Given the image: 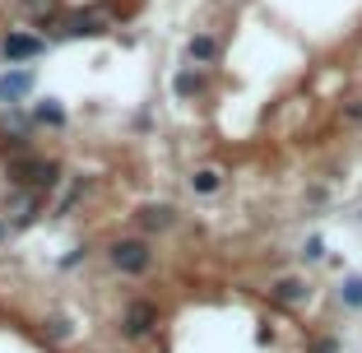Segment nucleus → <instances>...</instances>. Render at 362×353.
<instances>
[{"label":"nucleus","instance_id":"dca6fc26","mask_svg":"<svg viewBox=\"0 0 362 353\" xmlns=\"http://www.w3.org/2000/svg\"><path fill=\"white\" fill-rule=\"evenodd\" d=\"M47 335H52V340H65V335H70V325H65L61 316H52V321H47Z\"/></svg>","mask_w":362,"mask_h":353},{"label":"nucleus","instance_id":"1a4fd4ad","mask_svg":"<svg viewBox=\"0 0 362 353\" xmlns=\"http://www.w3.org/2000/svg\"><path fill=\"white\" fill-rule=\"evenodd\" d=\"M269 298L274 302H284V307H298L302 298H307V284H302V279H274V284H269Z\"/></svg>","mask_w":362,"mask_h":353},{"label":"nucleus","instance_id":"f3484780","mask_svg":"<svg viewBox=\"0 0 362 353\" xmlns=\"http://www.w3.org/2000/svg\"><path fill=\"white\" fill-rule=\"evenodd\" d=\"M344 121H353V126H358V121H362V103H349V108H344Z\"/></svg>","mask_w":362,"mask_h":353},{"label":"nucleus","instance_id":"6e6552de","mask_svg":"<svg viewBox=\"0 0 362 353\" xmlns=\"http://www.w3.org/2000/svg\"><path fill=\"white\" fill-rule=\"evenodd\" d=\"M177 224V209H172V204H144V209H139V228H144V233H163V228H172Z\"/></svg>","mask_w":362,"mask_h":353},{"label":"nucleus","instance_id":"ddd939ff","mask_svg":"<svg viewBox=\"0 0 362 353\" xmlns=\"http://www.w3.org/2000/svg\"><path fill=\"white\" fill-rule=\"evenodd\" d=\"M339 298H344V307H353V311L362 307V274H349V279H344V284H339Z\"/></svg>","mask_w":362,"mask_h":353},{"label":"nucleus","instance_id":"aec40b11","mask_svg":"<svg viewBox=\"0 0 362 353\" xmlns=\"http://www.w3.org/2000/svg\"><path fill=\"white\" fill-rule=\"evenodd\" d=\"M316 353H339V340H320V349Z\"/></svg>","mask_w":362,"mask_h":353},{"label":"nucleus","instance_id":"4468645a","mask_svg":"<svg viewBox=\"0 0 362 353\" xmlns=\"http://www.w3.org/2000/svg\"><path fill=\"white\" fill-rule=\"evenodd\" d=\"M19 10H23V14H33V19H42V23H47V14L56 10V0H19Z\"/></svg>","mask_w":362,"mask_h":353},{"label":"nucleus","instance_id":"39448f33","mask_svg":"<svg viewBox=\"0 0 362 353\" xmlns=\"http://www.w3.org/2000/svg\"><path fill=\"white\" fill-rule=\"evenodd\" d=\"M33 84H37V79H33V70H5V75H0V108H14V103H19V98H28L33 93Z\"/></svg>","mask_w":362,"mask_h":353},{"label":"nucleus","instance_id":"20e7f679","mask_svg":"<svg viewBox=\"0 0 362 353\" xmlns=\"http://www.w3.org/2000/svg\"><path fill=\"white\" fill-rule=\"evenodd\" d=\"M153 325H158V307L153 302H130V311L121 316V335H130V340L149 335Z\"/></svg>","mask_w":362,"mask_h":353},{"label":"nucleus","instance_id":"f257e3e1","mask_svg":"<svg viewBox=\"0 0 362 353\" xmlns=\"http://www.w3.org/2000/svg\"><path fill=\"white\" fill-rule=\"evenodd\" d=\"M112 265L121 270V274H144V270L153 265V251L144 237H121L117 246H112Z\"/></svg>","mask_w":362,"mask_h":353},{"label":"nucleus","instance_id":"9d476101","mask_svg":"<svg viewBox=\"0 0 362 353\" xmlns=\"http://www.w3.org/2000/svg\"><path fill=\"white\" fill-rule=\"evenodd\" d=\"M33 121H37V126L61 130V126H65V108L56 103V98H37V108H33Z\"/></svg>","mask_w":362,"mask_h":353},{"label":"nucleus","instance_id":"423d86ee","mask_svg":"<svg viewBox=\"0 0 362 353\" xmlns=\"http://www.w3.org/2000/svg\"><path fill=\"white\" fill-rule=\"evenodd\" d=\"M107 33V14H70L65 19V37H98Z\"/></svg>","mask_w":362,"mask_h":353},{"label":"nucleus","instance_id":"f03ea898","mask_svg":"<svg viewBox=\"0 0 362 353\" xmlns=\"http://www.w3.org/2000/svg\"><path fill=\"white\" fill-rule=\"evenodd\" d=\"M42 204H47V195H42V191H33V186H14L0 214L10 219L14 228H23V224H33V219L42 214Z\"/></svg>","mask_w":362,"mask_h":353},{"label":"nucleus","instance_id":"7ed1b4c3","mask_svg":"<svg viewBox=\"0 0 362 353\" xmlns=\"http://www.w3.org/2000/svg\"><path fill=\"white\" fill-rule=\"evenodd\" d=\"M47 52V37H33V33H5V37H0V56H5V61L10 65H23V61H37V56Z\"/></svg>","mask_w":362,"mask_h":353},{"label":"nucleus","instance_id":"0eeeda50","mask_svg":"<svg viewBox=\"0 0 362 353\" xmlns=\"http://www.w3.org/2000/svg\"><path fill=\"white\" fill-rule=\"evenodd\" d=\"M218 52H223V47H218L214 33H195L191 42H186V56H191L195 65H214V61H218Z\"/></svg>","mask_w":362,"mask_h":353},{"label":"nucleus","instance_id":"9b49d317","mask_svg":"<svg viewBox=\"0 0 362 353\" xmlns=\"http://www.w3.org/2000/svg\"><path fill=\"white\" fill-rule=\"evenodd\" d=\"M218 186H223V172H218V168H200V172H191V191L214 195Z\"/></svg>","mask_w":362,"mask_h":353},{"label":"nucleus","instance_id":"6ab92c4d","mask_svg":"<svg viewBox=\"0 0 362 353\" xmlns=\"http://www.w3.org/2000/svg\"><path fill=\"white\" fill-rule=\"evenodd\" d=\"M79 260H84V246H75V251H70V256H65V260H61V265H65V270H75V265H79Z\"/></svg>","mask_w":362,"mask_h":353},{"label":"nucleus","instance_id":"2eb2a0df","mask_svg":"<svg viewBox=\"0 0 362 353\" xmlns=\"http://www.w3.org/2000/svg\"><path fill=\"white\" fill-rule=\"evenodd\" d=\"M302 256H307V260H320V256H325V242H320V237H307V246H302Z\"/></svg>","mask_w":362,"mask_h":353},{"label":"nucleus","instance_id":"f8f14e48","mask_svg":"<svg viewBox=\"0 0 362 353\" xmlns=\"http://www.w3.org/2000/svg\"><path fill=\"white\" fill-rule=\"evenodd\" d=\"M172 88H177V98H200L204 93V79L195 75V70H181V75L172 79Z\"/></svg>","mask_w":362,"mask_h":353},{"label":"nucleus","instance_id":"a211bd4d","mask_svg":"<svg viewBox=\"0 0 362 353\" xmlns=\"http://www.w3.org/2000/svg\"><path fill=\"white\" fill-rule=\"evenodd\" d=\"M10 237H14V224H10V219H5V214H0V246L10 242Z\"/></svg>","mask_w":362,"mask_h":353}]
</instances>
